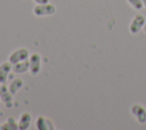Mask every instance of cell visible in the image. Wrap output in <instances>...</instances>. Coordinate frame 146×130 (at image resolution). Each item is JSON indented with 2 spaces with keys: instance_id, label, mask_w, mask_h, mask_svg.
I'll return each mask as SVG.
<instances>
[{
  "instance_id": "obj_1",
  "label": "cell",
  "mask_w": 146,
  "mask_h": 130,
  "mask_svg": "<svg viewBox=\"0 0 146 130\" xmlns=\"http://www.w3.org/2000/svg\"><path fill=\"white\" fill-rule=\"evenodd\" d=\"M56 13V7L55 5L48 2V3H42V5H35L33 7V14L36 17H44V16H51Z\"/></svg>"
},
{
  "instance_id": "obj_2",
  "label": "cell",
  "mask_w": 146,
  "mask_h": 130,
  "mask_svg": "<svg viewBox=\"0 0 146 130\" xmlns=\"http://www.w3.org/2000/svg\"><path fill=\"white\" fill-rule=\"evenodd\" d=\"M29 63H30V73L31 75H36L40 73L41 67H42V58L39 54L34 52L30 55L29 57Z\"/></svg>"
},
{
  "instance_id": "obj_3",
  "label": "cell",
  "mask_w": 146,
  "mask_h": 130,
  "mask_svg": "<svg viewBox=\"0 0 146 130\" xmlns=\"http://www.w3.org/2000/svg\"><path fill=\"white\" fill-rule=\"evenodd\" d=\"M29 57H30V51H29V49H26V48H18V49L14 50V51L9 55L8 60L14 65V64H16V63H18V62L29 59Z\"/></svg>"
},
{
  "instance_id": "obj_4",
  "label": "cell",
  "mask_w": 146,
  "mask_h": 130,
  "mask_svg": "<svg viewBox=\"0 0 146 130\" xmlns=\"http://www.w3.org/2000/svg\"><path fill=\"white\" fill-rule=\"evenodd\" d=\"M130 113L135 116L137 122L139 124H145L146 123V108L143 105L139 104H133L130 107Z\"/></svg>"
},
{
  "instance_id": "obj_5",
  "label": "cell",
  "mask_w": 146,
  "mask_h": 130,
  "mask_svg": "<svg viewBox=\"0 0 146 130\" xmlns=\"http://www.w3.org/2000/svg\"><path fill=\"white\" fill-rule=\"evenodd\" d=\"M145 22H146L145 17H144L141 14H137V15L131 19V22H130V24H129V31H130V33H132V34L139 33V32L141 31V29L144 27Z\"/></svg>"
},
{
  "instance_id": "obj_6",
  "label": "cell",
  "mask_w": 146,
  "mask_h": 130,
  "mask_svg": "<svg viewBox=\"0 0 146 130\" xmlns=\"http://www.w3.org/2000/svg\"><path fill=\"white\" fill-rule=\"evenodd\" d=\"M0 99L7 108H10L13 106L14 95L9 91V88H8V86H6V83L0 84Z\"/></svg>"
},
{
  "instance_id": "obj_7",
  "label": "cell",
  "mask_w": 146,
  "mask_h": 130,
  "mask_svg": "<svg viewBox=\"0 0 146 130\" xmlns=\"http://www.w3.org/2000/svg\"><path fill=\"white\" fill-rule=\"evenodd\" d=\"M35 128L38 130H55V124L50 119L40 115L35 120Z\"/></svg>"
},
{
  "instance_id": "obj_8",
  "label": "cell",
  "mask_w": 146,
  "mask_h": 130,
  "mask_svg": "<svg viewBox=\"0 0 146 130\" xmlns=\"http://www.w3.org/2000/svg\"><path fill=\"white\" fill-rule=\"evenodd\" d=\"M10 72H13V64L9 60L0 64V84L6 83Z\"/></svg>"
},
{
  "instance_id": "obj_9",
  "label": "cell",
  "mask_w": 146,
  "mask_h": 130,
  "mask_svg": "<svg viewBox=\"0 0 146 130\" xmlns=\"http://www.w3.org/2000/svg\"><path fill=\"white\" fill-rule=\"evenodd\" d=\"M32 123V115L29 112H24L21 114L18 120V129L19 130H27L30 129Z\"/></svg>"
},
{
  "instance_id": "obj_10",
  "label": "cell",
  "mask_w": 146,
  "mask_h": 130,
  "mask_svg": "<svg viewBox=\"0 0 146 130\" xmlns=\"http://www.w3.org/2000/svg\"><path fill=\"white\" fill-rule=\"evenodd\" d=\"M30 71V63H29V59H25V60H22V62H18L16 64L13 65V72L16 73V74H24L26 72Z\"/></svg>"
},
{
  "instance_id": "obj_11",
  "label": "cell",
  "mask_w": 146,
  "mask_h": 130,
  "mask_svg": "<svg viewBox=\"0 0 146 130\" xmlns=\"http://www.w3.org/2000/svg\"><path fill=\"white\" fill-rule=\"evenodd\" d=\"M23 84H24V82H23V80L22 79H19V78H16V79H13L11 81H10V83L8 84V88H9V91L15 96L22 88H23Z\"/></svg>"
},
{
  "instance_id": "obj_12",
  "label": "cell",
  "mask_w": 146,
  "mask_h": 130,
  "mask_svg": "<svg viewBox=\"0 0 146 130\" xmlns=\"http://www.w3.org/2000/svg\"><path fill=\"white\" fill-rule=\"evenodd\" d=\"M1 130H17L18 129V122L14 117H8L5 123L1 124L0 127Z\"/></svg>"
},
{
  "instance_id": "obj_13",
  "label": "cell",
  "mask_w": 146,
  "mask_h": 130,
  "mask_svg": "<svg viewBox=\"0 0 146 130\" xmlns=\"http://www.w3.org/2000/svg\"><path fill=\"white\" fill-rule=\"evenodd\" d=\"M128 3L136 10H141L144 8V5L141 2V0H127Z\"/></svg>"
},
{
  "instance_id": "obj_14",
  "label": "cell",
  "mask_w": 146,
  "mask_h": 130,
  "mask_svg": "<svg viewBox=\"0 0 146 130\" xmlns=\"http://www.w3.org/2000/svg\"><path fill=\"white\" fill-rule=\"evenodd\" d=\"M35 2V5H42V3H48L50 2V0H33Z\"/></svg>"
},
{
  "instance_id": "obj_15",
  "label": "cell",
  "mask_w": 146,
  "mask_h": 130,
  "mask_svg": "<svg viewBox=\"0 0 146 130\" xmlns=\"http://www.w3.org/2000/svg\"><path fill=\"white\" fill-rule=\"evenodd\" d=\"M141 2H143V5H144V7L146 8V0H141Z\"/></svg>"
},
{
  "instance_id": "obj_16",
  "label": "cell",
  "mask_w": 146,
  "mask_h": 130,
  "mask_svg": "<svg viewBox=\"0 0 146 130\" xmlns=\"http://www.w3.org/2000/svg\"><path fill=\"white\" fill-rule=\"evenodd\" d=\"M143 30H144V32L146 33V22H145V25H144V27H143Z\"/></svg>"
},
{
  "instance_id": "obj_17",
  "label": "cell",
  "mask_w": 146,
  "mask_h": 130,
  "mask_svg": "<svg viewBox=\"0 0 146 130\" xmlns=\"http://www.w3.org/2000/svg\"><path fill=\"white\" fill-rule=\"evenodd\" d=\"M0 116H2V111L0 109Z\"/></svg>"
},
{
  "instance_id": "obj_18",
  "label": "cell",
  "mask_w": 146,
  "mask_h": 130,
  "mask_svg": "<svg viewBox=\"0 0 146 130\" xmlns=\"http://www.w3.org/2000/svg\"><path fill=\"white\" fill-rule=\"evenodd\" d=\"M0 127H1V124H0Z\"/></svg>"
},
{
  "instance_id": "obj_19",
  "label": "cell",
  "mask_w": 146,
  "mask_h": 130,
  "mask_svg": "<svg viewBox=\"0 0 146 130\" xmlns=\"http://www.w3.org/2000/svg\"><path fill=\"white\" fill-rule=\"evenodd\" d=\"M0 100H1V99H0Z\"/></svg>"
}]
</instances>
